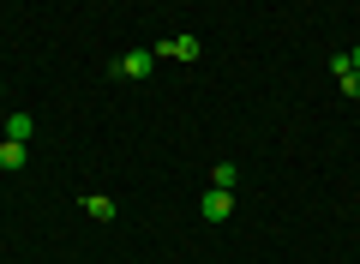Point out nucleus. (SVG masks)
<instances>
[{"instance_id": "obj_1", "label": "nucleus", "mask_w": 360, "mask_h": 264, "mask_svg": "<svg viewBox=\"0 0 360 264\" xmlns=\"http://www.w3.org/2000/svg\"><path fill=\"white\" fill-rule=\"evenodd\" d=\"M229 210H234V192L229 187H210L205 199H198V216H205V222H229Z\"/></svg>"}, {"instance_id": "obj_2", "label": "nucleus", "mask_w": 360, "mask_h": 264, "mask_svg": "<svg viewBox=\"0 0 360 264\" xmlns=\"http://www.w3.org/2000/svg\"><path fill=\"white\" fill-rule=\"evenodd\" d=\"M115 73L120 78H150L156 73V49H132L127 61H115Z\"/></svg>"}, {"instance_id": "obj_3", "label": "nucleus", "mask_w": 360, "mask_h": 264, "mask_svg": "<svg viewBox=\"0 0 360 264\" xmlns=\"http://www.w3.org/2000/svg\"><path fill=\"white\" fill-rule=\"evenodd\" d=\"M156 61H198V37H162Z\"/></svg>"}, {"instance_id": "obj_4", "label": "nucleus", "mask_w": 360, "mask_h": 264, "mask_svg": "<svg viewBox=\"0 0 360 264\" xmlns=\"http://www.w3.org/2000/svg\"><path fill=\"white\" fill-rule=\"evenodd\" d=\"M330 73H336V90H342V96H360V73L348 66V54H336V61H330Z\"/></svg>"}, {"instance_id": "obj_5", "label": "nucleus", "mask_w": 360, "mask_h": 264, "mask_svg": "<svg viewBox=\"0 0 360 264\" xmlns=\"http://www.w3.org/2000/svg\"><path fill=\"white\" fill-rule=\"evenodd\" d=\"M0 139H18V144H30V139H37V120H30V114H13V120L0 126Z\"/></svg>"}, {"instance_id": "obj_6", "label": "nucleus", "mask_w": 360, "mask_h": 264, "mask_svg": "<svg viewBox=\"0 0 360 264\" xmlns=\"http://www.w3.org/2000/svg\"><path fill=\"white\" fill-rule=\"evenodd\" d=\"M0 168H6V175L25 168V144H18V139H0Z\"/></svg>"}, {"instance_id": "obj_7", "label": "nucleus", "mask_w": 360, "mask_h": 264, "mask_svg": "<svg viewBox=\"0 0 360 264\" xmlns=\"http://www.w3.org/2000/svg\"><path fill=\"white\" fill-rule=\"evenodd\" d=\"M84 216H96V222H115V199H103V192H96V199H84Z\"/></svg>"}, {"instance_id": "obj_8", "label": "nucleus", "mask_w": 360, "mask_h": 264, "mask_svg": "<svg viewBox=\"0 0 360 264\" xmlns=\"http://www.w3.org/2000/svg\"><path fill=\"white\" fill-rule=\"evenodd\" d=\"M234 180H240V175H234V163H217V168H210V187H229V192H234Z\"/></svg>"}, {"instance_id": "obj_9", "label": "nucleus", "mask_w": 360, "mask_h": 264, "mask_svg": "<svg viewBox=\"0 0 360 264\" xmlns=\"http://www.w3.org/2000/svg\"><path fill=\"white\" fill-rule=\"evenodd\" d=\"M348 66H354V73H360V42H354V49H348Z\"/></svg>"}]
</instances>
